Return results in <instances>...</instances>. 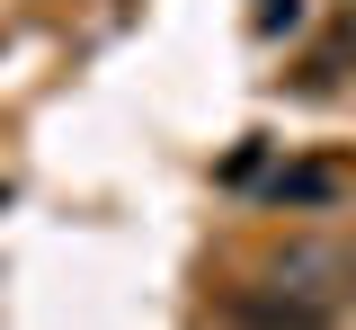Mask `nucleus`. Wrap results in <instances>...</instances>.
I'll return each mask as SVG.
<instances>
[{"mask_svg": "<svg viewBox=\"0 0 356 330\" xmlns=\"http://www.w3.org/2000/svg\"><path fill=\"white\" fill-rule=\"evenodd\" d=\"M348 277V250H330V241H285L276 250V294H294V304H330Z\"/></svg>", "mask_w": 356, "mask_h": 330, "instance_id": "nucleus-1", "label": "nucleus"}, {"mask_svg": "<svg viewBox=\"0 0 356 330\" xmlns=\"http://www.w3.org/2000/svg\"><path fill=\"white\" fill-rule=\"evenodd\" d=\"M232 330H330V304H294V294H232Z\"/></svg>", "mask_w": 356, "mask_h": 330, "instance_id": "nucleus-2", "label": "nucleus"}, {"mask_svg": "<svg viewBox=\"0 0 356 330\" xmlns=\"http://www.w3.org/2000/svg\"><path fill=\"white\" fill-rule=\"evenodd\" d=\"M267 196H276V205H330V196H339V179H330V170H276V179H267Z\"/></svg>", "mask_w": 356, "mask_h": 330, "instance_id": "nucleus-3", "label": "nucleus"}, {"mask_svg": "<svg viewBox=\"0 0 356 330\" xmlns=\"http://www.w3.org/2000/svg\"><path fill=\"white\" fill-rule=\"evenodd\" d=\"M348 277H356V250H348Z\"/></svg>", "mask_w": 356, "mask_h": 330, "instance_id": "nucleus-4", "label": "nucleus"}]
</instances>
